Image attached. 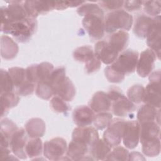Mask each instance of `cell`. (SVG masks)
<instances>
[{"instance_id": "obj_15", "label": "cell", "mask_w": 161, "mask_h": 161, "mask_svg": "<svg viewBox=\"0 0 161 161\" xmlns=\"http://www.w3.org/2000/svg\"><path fill=\"white\" fill-rule=\"evenodd\" d=\"M94 52V55L106 65L113 64L119 54L113 50L107 42L104 40H100L96 42Z\"/></svg>"}, {"instance_id": "obj_38", "label": "cell", "mask_w": 161, "mask_h": 161, "mask_svg": "<svg viewBox=\"0 0 161 161\" xmlns=\"http://www.w3.org/2000/svg\"><path fill=\"white\" fill-rule=\"evenodd\" d=\"M0 82L1 94L13 91L14 86L8 71L1 69Z\"/></svg>"}, {"instance_id": "obj_3", "label": "cell", "mask_w": 161, "mask_h": 161, "mask_svg": "<svg viewBox=\"0 0 161 161\" xmlns=\"http://www.w3.org/2000/svg\"><path fill=\"white\" fill-rule=\"evenodd\" d=\"M133 21V16L125 10L110 11L104 16V30L111 34L120 30L129 31Z\"/></svg>"}, {"instance_id": "obj_44", "label": "cell", "mask_w": 161, "mask_h": 161, "mask_svg": "<svg viewBox=\"0 0 161 161\" xmlns=\"http://www.w3.org/2000/svg\"><path fill=\"white\" fill-rule=\"evenodd\" d=\"M35 84H36L30 82L28 80L24 84H23L21 86H20L19 87L15 90L16 94L21 96H26L31 95L34 92L35 89H36Z\"/></svg>"}, {"instance_id": "obj_24", "label": "cell", "mask_w": 161, "mask_h": 161, "mask_svg": "<svg viewBox=\"0 0 161 161\" xmlns=\"http://www.w3.org/2000/svg\"><path fill=\"white\" fill-rule=\"evenodd\" d=\"M0 127L1 148H9L10 140L18 128L13 121L8 118L1 119Z\"/></svg>"}, {"instance_id": "obj_11", "label": "cell", "mask_w": 161, "mask_h": 161, "mask_svg": "<svg viewBox=\"0 0 161 161\" xmlns=\"http://www.w3.org/2000/svg\"><path fill=\"white\" fill-rule=\"evenodd\" d=\"M147 43L156 55L158 59L160 57L161 45V28H160V16L153 18V22L148 33L146 37Z\"/></svg>"}, {"instance_id": "obj_45", "label": "cell", "mask_w": 161, "mask_h": 161, "mask_svg": "<svg viewBox=\"0 0 161 161\" xmlns=\"http://www.w3.org/2000/svg\"><path fill=\"white\" fill-rule=\"evenodd\" d=\"M101 66V62L94 55V57L85 64V70L87 74H92L98 71Z\"/></svg>"}, {"instance_id": "obj_32", "label": "cell", "mask_w": 161, "mask_h": 161, "mask_svg": "<svg viewBox=\"0 0 161 161\" xmlns=\"http://www.w3.org/2000/svg\"><path fill=\"white\" fill-rule=\"evenodd\" d=\"M8 72L13 80L15 90L28 81L26 75V69L22 67H14L9 68Z\"/></svg>"}, {"instance_id": "obj_2", "label": "cell", "mask_w": 161, "mask_h": 161, "mask_svg": "<svg viewBox=\"0 0 161 161\" xmlns=\"http://www.w3.org/2000/svg\"><path fill=\"white\" fill-rule=\"evenodd\" d=\"M37 21L35 18H26L16 22H9L1 25V30L6 34H10L18 42H28L35 33Z\"/></svg>"}, {"instance_id": "obj_27", "label": "cell", "mask_w": 161, "mask_h": 161, "mask_svg": "<svg viewBox=\"0 0 161 161\" xmlns=\"http://www.w3.org/2000/svg\"><path fill=\"white\" fill-rule=\"evenodd\" d=\"M153 22V18L144 14L140 15L136 19L133 26L135 35L140 38H146Z\"/></svg>"}, {"instance_id": "obj_35", "label": "cell", "mask_w": 161, "mask_h": 161, "mask_svg": "<svg viewBox=\"0 0 161 161\" xmlns=\"http://www.w3.org/2000/svg\"><path fill=\"white\" fill-rule=\"evenodd\" d=\"M35 92L38 97L45 100L50 99L54 95L53 88L48 81L38 82L35 89Z\"/></svg>"}, {"instance_id": "obj_21", "label": "cell", "mask_w": 161, "mask_h": 161, "mask_svg": "<svg viewBox=\"0 0 161 161\" xmlns=\"http://www.w3.org/2000/svg\"><path fill=\"white\" fill-rule=\"evenodd\" d=\"M136 118L140 124L149 121H155L160 125V108H157L150 104H145L138 109Z\"/></svg>"}, {"instance_id": "obj_28", "label": "cell", "mask_w": 161, "mask_h": 161, "mask_svg": "<svg viewBox=\"0 0 161 161\" xmlns=\"http://www.w3.org/2000/svg\"><path fill=\"white\" fill-rule=\"evenodd\" d=\"M112 147L103 138L98 139L89 149V152L93 160H104L111 150Z\"/></svg>"}, {"instance_id": "obj_7", "label": "cell", "mask_w": 161, "mask_h": 161, "mask_svg": "<svg viewBox=\"0 0 161 161\" xmlns=\"http://www.w3.org/2000/svg\"><path fill=\"white\" fill-rule=\"evenodd\" d=\"M53 69V65L47 62L32 64L26 69V79L29 82L34 84L48 81Z\"/></svg>"}, {"instance_id": "obj_18", "label": "cell", "mask_w": 161, "mask_h": 161, "mask_svg": "<svg viewBox=\"0 0 161 161\" xmlns=\"http://www.w3.org/2000/svg\"><path fill=\"white\" fill-rule=\"evenodd\" d=\"M140 141L141 144L160 138V128L155 121H149L140 124Z\"/></svg>"}, {"instance_id": "obj_4", "label": "cell", "mask_w": 161, "mask_h": 161, "mask_svg": "<svg viewBox=\"0 0 161 161\" xmlns=\"http://www.w3.org/2000/svg\"><path fill=\"white\" fill-rule=\"evenodd\" d=\"M107 94L111 100L112 113L118 117H126L133 113L136 107L121 90L116 87H111Z\"/></svg>"}, {"instance_id": "obj_30", "label": "cell", "mask_w": 161, "mask_h": 161, "mask_svg": "<svg viewBox=\"0 0 161 161\" xmlns=\"http://www.w3.org/2000/svg\"><path fill=\"white\" fill-rule=\"evenodd\" d=\"M25 151L30 158H33L41 156L43 152V145L40 138H33L28 140Z\"/></svg>"}, {"instance_id": "obj_43", "label": "cell", "mask_w": 161, "mask_h": 161, "mask_svg": "<svg viewBox=\"0 0 161 161\" xmlns=\"http://www.w3.org/2000/svg\"><path fill=\"white\" fill-rule=\"evenodd\" d=\"M124 1H98V5L101 9L107 11H116L121 9L123 6Z\"/></svg>"}, {"instance_id": "obj_12", "label": "cell", "mask_w": 161, "mask_h": 161, "mask_svg": "<svg viewBox=\"0 0 161 161\" xmlns=\"http://www.w3.org/2000/svg\"><path fill=\"white\" fill-rule=\"evenodd\" d=\"M23 7L29 18H35L54 9V1H25Z\"/></svg>"}, {"instance_id": "obj_1", "label": "cell", "mask_w": 161, "mask_h": 161, "mask_svg": "<svg viewBox=\"0 0 161 161\" xmlns=\"http://www.w3.org/2000/svg\"><path fill=\"white\" fill-rule=\"evenodd\" d=\"M80 16H84L82 25L93 40L101 39L104 35V15L101 8L97 4L86 3L80 5L77 9Z\"/></svg>"}, {"instance_id": "obj_40", "label": "cell", "mask_w": 161, "mask_h": 161, "mask_svg": "<svg viewBox=\"0 0 161 161\" xmlns=\"http://www.w3.org/2000/svg\"><path fill=\"white\" fill-rule=\"evenodd\" d=\"M50 105L51 108L57 113H66L69 110V106L67 101L58 96H55L52 98Z\"/></svg>"}, {"instance_id": "obj_6", "label": "cell", "mask_w": 161, "mask_h": 161, "mask_svg": "<svg viewBox=\"0 0 161 161\" xmlns=\"http://www.w3.org/2000/svg\"><path fill=\"white\" fill-rule=\"evenodd\" d=\"M67 145L66 140L60 137H56L47 141L43 144V155L50 160L68 159L65 158Z\"/></svg>"}, {"instance_id": "obj_23", "label": "cell", "mask_w": 161, "mask_h": 161, "mask_svg": "<svg viewBox=\"0 0 161 161\" xmlns=\"http://www.w3.org/2000/svg\"><path fill=\"white\" fill-rule=\"evenodd\" d=\"M106 42L113 50L120 53L128 45L129 34L125 31H118L111 33Z\"/></svg>"}, {"instance_id": "obj_26", "label": "cell", "mask_w": 161, "mask_h": 161, "mask_svg": "<svg viewBox=\"0 0 161 161\" xmlns=\"http://www.w3.org/2000/svg\"><path fill=\"white\" fill-rule=\"evenodd\" d=\"M25 131L28 136L31 138H40L46 131V125L44 121L39 118L29 119L25 124Z\"/></svg>"}, {"instance_id": "obj_17", "label": "cell", "mask_w": 161, "mask_h": 161, "mask_svg": "<svg viewBox=\"0 0 161 161\" xmlns=\"http://www.w3.org/2000/svg\"><path fill=\"white\" fill-rule=\"evenodd\" d=\"M160 81H150L145 87L143 102L157 108H160Z\"/></svg>"}, {"instance_id": "obj_8", "label": "cell", "mask_w": 161, "mask_h": 161, "mask_svg": "<svg viewBox=\"0 0 161 161\" xmlns=\"http://www.w3.org/2000/svg\"><path fill=\"white\" fill-rule=\"evenodd\" d=\"M126 121L120 118L112 119L103 133V139L111 147H116L120 144Z\"/></svg>"}, {"instance_id": "obj_25", "label": "cell", "mask_w": 161, "mask_h": 161, "mask_svg": "<svg viewBox=\"0 0 161 161\" xmlns=\"http://www.w3.org/2000/svg\"><path fill=\"white\" fill-rule=\"evenodd\" d=\"M18 51L17 43L11 38L4 35L1 36V55L3 58L13 59L16 57Z\"/></svg>"}, {"instance_id": "obj_22", "label": "cell", "mask_w": 161, "mask_h": 161, "mask_svg": "<svg viewBox=\"0 0 161 161\" xmlns=\"http://www.w3.org/2000/svg\"><path fill=\"white\" fill-rule=\"evenodd\" d=\"M89 149L87 145L72 140L67 147L66 156L72 160H89L86 158L89 156L87 153L89 152Z\"/></svg>"}, {"instance_id": "obj_16", "label": "cell", "mask_w": 161, "mask_h": 161, "mask_svg": "<svg viewBox=\"0 0 161 161\" xmlns=\"http://www.w3.org/2000/svg\"><path fill=\"white\" fill-rule=\"evenodd\" d=\"M95 115V113L89 106H79L73 111V121L78 126H89L93 123Z\"/></svg>"}, {"instance_id": "obj_20", "label": "cell", "mask_w": 161, "mask_h": 161, "mask_svg": "<svg viewBox=\"0 0 161 161\" xmlns=\"http://www.w3.org/2000/svg\"><path fill=\"white\" fill-rule=\"evenodd\" d=\"M111 100L107 93L103 91H97L94 94L88 103L89 106L94 113L107 112L111 109Z\"/></svg>"}, {"instance_id": "obj_41", "label": "cell", "mask_w": 161, "mask_h": 161, "mask_svg": "<svg viewBox=\"0 0 161 161\" xmlns=\"http://www.w3.org/2000/svg\"><path fill=\"white\" fill-rule=\"evenodd\" d=\"M66 77V70L64 67H58L52 71L48 82L53 88Z\"/></svg>"}, {"instance_id": "obj_36", "label": "cell", "mask_w": 161, "mask_h": 161, "mask_svg": "<svg viewBox=\"0 0 161 161\" xmlns=\"http://www.w3.org/2000/svg\"><path fill=\"white\" fill-rule=\"evenodd\" d=\"M112 119V114L107 112H101L95 115L93 123L97 130H103L108 127Z\"/></svg>"}, {"instance_id": "obj_46", "label": "cell", "mask_w": 161, "mask_h": 161, "mask_svg": "<svg viewBox=\"0 0 161 161\" xmlns=\"http://www.w3.org/2000/svg\"><path fill=\"white\" fill-rule=\"evenodd\" d=\"M142 6V1H125L123 7L128 11H135L140 9Z\"/></svg>"}, {"instance_id": "obj_14", "label": "cell", "mask_w": 161, "mask_h": 161, "mask_svg": "<svg viewBox=\"0 0 161 161\" xmlns=\"http://www.w3.org/2000/svg\"><path fill=\"white\" fill-rule=\"evenodd\" d=\"M99 139V134L95 127L78 126L72 134V140L87 145L89 148Z\"/></svg>"}, {"instance_id": "obj_33", "label": "cell", "mask_w": 161, "mask_h": 161, "mask_svg": "<svg viewBox=\"0 0 161 161\" xmlns=\"http://www.w3.org/2000/svg\"><path fill=\"white\" fill-rule=\"evenodd\" d=\"M142 152L147 157H153L158 156L160 152V139L145 142L142 144Z\"/></svg>"}, {"instance_id": "obj_47", "label": "cell", "mask_w": 161, "mask_h": 161, "mask_svg": "<svg viewBox=\"0 0 161 161\" xmlns=\"http://www.w3.org/2000/svg\"><path fill=\"white\" fill-rule=\"evenodd\" d=\"M129 160H145V158L143 157V155L137 152H133L129 153L128 155V159Z\"/></svg>"}, {"instance_id": "obj_39", "label": "cell", "mask_w": 161, "mask_h": 161, "mask_svg": "<svg viewBox=\"0 0 161 161\" xmlns=\"http://www.w3.org/2000/svg\"><path fill=\"white\" fill-rule=\"evenodd\" d=\"M128 150L121 146H116L109 153L105 160H127L128 159Z\"/></svg>"}, {"instance_id": "obj_13", "label": "cell", "mask_w": 161, "mask_h": 161, "mask_svg": "<svg viewBox=\"0 0 161 161\" xmlns=\"http://www.w3.org/2000/svg\"><path fill=\"white\" fill-rule=\"evenodd\" d=\"M28 142V135L26 131L20 128L14 133L9 142V148L14 155L19 159H26L27 155L25 147Z\"/></svg>"}, {"instance_id": "obj_29", "label": "cell", "mask_w": 161, "mask_h": 161, "mask_svg": "<svg viewBox=\"0 0 161 161\" xmlns=\"http://www.w3.org/2000/svg\"><path fill=\"white\" fill-rule=\"evenodd\" d=\"M19 101V97L13 92L1 94V117L5 116L9 109L17 106Z\"/></svg>"}, {"instance_id": "obj_34", "label": "cell", "mask_w": 161, "mask_h": 161, "mask_svg": "<svg viewBox=\"0 0 161 161\" xmlns=\"http://www.w3.org/2000/svg\"><path fill=\"white\" fill-rule=\"evenodd\" d=\"M145 87L140 84H135L130 87L127 91L128 98L134 104H140L143 101Z\"/></svg>"}, {"instance_id": "obj_31", "label": "cell", "mask_w": 161, "mask_h": 161, "mask_svg": "<svg viewBox=\"0 0 161 161\" xmlns=\"http://www.w3.org/2000/svg\"><path fill=\"white\" fill-rule=\"evenodd\" d=\"M94 57V52L90 46L86 45L77 48L73 52L74 60L79 62L86 63Z\"/></svg>"}, {"instance_id": "obj_37", "label": "cell", "mask_w": 161, "mask_h": 161, "mask_svg": "<svg viewBox=\"0 0 161 161\" xmlns=\"http://www.w3.org/2000/svg\"><path fill=\"white\" fill-rule=\"evenodd\" d=\"M160 1H142L144 11L152 17L160 16L161 8Z\"/></svg>"}, {"instance_id": "obj_10", "label": "cell", "mask_w": 161, "mask_h": 161, "mask_svg": "<svg viewBox=\"0 0 161 161\" xmlns=\"http://www.w3.org/2000/svg\"><path fill=\"white\" fill-rule=\"evenodd\" d=\"M140 125L138 121H126L123 135V142L128 149L137 147L140 141Z\"/></svg>"}, {"instance_id": "obj_42", "label": "cell", "mask_w": 161, "mask_h": 161, "mask_svg": "<svg viewBox=\"0 0 161 161\" xmlns=\"http://www.w3.org/2000/svg\"><path fill=\"white\" fill-rule=\"evenodd\" d=\"M104 75L107 80L111 83H119L121 82L124 79L125 75L119 73L116 70H115L111 65L107 66L104 69Z\"/></svg>"}, {"instance_id": "obj_19", "label": "cell", "mask_w": 161, "mask_h": 161, "mask_svg": "<svg viewBox=\"0 0 161 161\" xmlns=\"http://www.w3.org/2000/svg\"><path fill=\"white\" fill-rule=\"evenodd\" d=\"M54 96H58L65 101H71L75 96V88L72 80L65 77L54 88Z\"/></svg>"}, {"instance_id": "obj_5", "label": "cell", "mask_w": 161, "mask_h": 161, "mask_svg": "<svg viewBox=\"0 0 161 161\" xmlns=\"http://www.w3.org/2000/svg\"><path fill=\"white\" fill-rule=\"evenodd\" d=\"M139 57L138 52L128 49L120 53L111 66L119 73L126 75L135 72Z\"/></svg>"}, {"instance_id": "obj_9", "label": "cell", "mask_w": 161, "mask_h": 161, "mask_svg": "<svg viewBox=\"0 0 161 161\" xmlns=\"http://www.w3.org/2000/svg\"><path fill=\"white\" fill-rule=\"evenodd\" d=\"M157 59L156 55L150 48L143 50L138 57L136 70L142 77L149 75L154 68L155 62Z\"/></svg>"}]
</instances>
